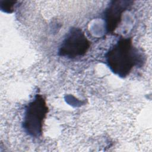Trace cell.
Returning <instances> with one entry per match:
<instances>
[{
	"label": "cell",
	"mask_w": 152,
	"mask_h": 152,
	"mask_svg": "<svg viewBox=\"0 0 152 152\" xmlns=\"http://www.w3.org/2000/svg\"><path fill=\"white\" fill-rule=\"evenodd\" d=\"M110 71L121 78L126 77L135 66L145 62L144 55L134 46L131 37H121L105 54Z\"/></svg>",
	"instance_id": "1"
},
{
	"label": "cell",
	"mask_w": 152,
	"mask_h": 152,
	"mask_svg": "<svg viewBox=\"0 0 152 152\" xmlns=\"http://www.w3.org/2000/svg\"><path fill=\"white\" fill-rule=\"evenodd\" d=\"M48 112L49 107L44 96L40 94H36L25 108L22 123L25 132L33 138L42 137L44 122Z\"/></svg>",
	"instance_id": "2"
},
{
	"label": "cell",
	"mask_w": 152,
	"mask_h": 152,
	"mask_svg": "<svg viewBox=\"0 0 152 152\" xmlns=\"http://www.w3.org/2000/svg\"><path fill=\"white\" fill-rule=\"evenodd\" d=\"M91 42L84 32L78 27H72L66 34L59 49L58 55L70 59L84 55L89 50Z\"/></svg>",
	"instance_id": "3"
},
{
	"label": "cell",
	"mask_w": 152,
	"mask_h": 152,
	"mask_svg": "<svg viewBox=\"0 0 152 152\" xmlns=\"http://www.w3.org/2000/svg\"><path fill=\"white\" fill-rule=\"evenodd\" d=\"M134 2L128 0L111 1L104 11V20L107 33H113L121 22L123 13L132 5Z\"/></svg>",
	"instance_id": "4"
},
{
	"label": "cell",
	"mask_w": 152,
	"mask_h": 152,
	"mask_svg": "<svg viewBox=\"0 0 152 152\" xmlns=\"http://www.w3.org/2000/svg\"><path fill=\"white\" fill-rule=\"evenodd\" d=\"M17 1H1V8L5 12L11 13L13 11L14 7Z\"/></svg>",
	"instance_id": "5"
}]
</instances>
